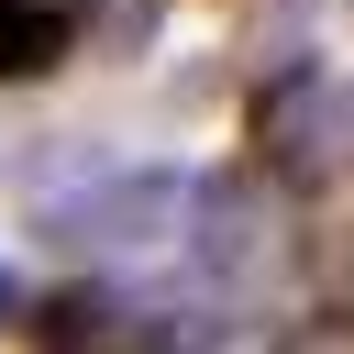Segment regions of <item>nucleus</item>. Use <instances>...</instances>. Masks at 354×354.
Segmentation results:
<instances>
[{"label":"nucleus","mask_w":354,"mask_h":354,"mask_svg":"<svg viewBox=\"0 0 354 354\" xmlns=\"http://www.w3.org/2000/svg\"><path fill=\"white\" fill-rule=\"evenodd\" d=\"M254 166L288 177V188H332V177H354V77H332V66H288V77L254 100Z\"/></svg>","instance_id":"f257e3e1"},{"label":"nucleus","mask_w":354,"mask_h":354,"mask_svg":"<svg viewBox=\"0 0 354 354\" xmlns=\"http://www.w3.org/2000/svg\"><path fill=\"white\" fill-rule=\"evenodd\" d=\"M66 243H88V254H188V177L177 166H111V188L77 210V232Z\"/></svg>","instance_id":"f03ea898"},{"label":"nucleus","mask_w":354,"mask_h":354,"mask_svg":"<svg viewBox=\"0 0 354 354\" xmlns=\"http://www.w3.org/2000/svg\"><path fill=\"white\" fill-rule=\"evenodd\" d=\"M188 254H199L221 288H243V277L277 266L266 210H254V177H188Z\"/></svg>","instance_id":"7ed1b4c3"},{"label":"nucleus","mask_w":354,"mask_h":354,"mask_svg":"<svg viewBox=\"0 0 354 354\" xmlns=\"http://www.w3.org/2000/svg\"><path fill=\"white\" fill-rule=\"evenodd\" d=\"M111 188V155H88V144H44L33 155V177H22V210H33V232H77V210Z\"/></svg>","instance_id":"20e7f679"},{"label":"nucleus","mask_w":354,"mask_h":354,"mask_svg":"<svg viewBox=\"0 0 354 354\" xmlns=\"http://www.w3.org/2000/svg\"><path fill=\"white\" fill-rule=\"evenodd\" d=\"M66 44H77V11H66V0H0V88L55 77Z\"/></svg>","instance_id":"39448f33"},{"label":"nucleus","mask_w":354,"mask_h":354,"mask_svg":"<svg viewBox=\"0 0 354 354\" xmlns=\"http://www.w3.org/2000/svg\"><path fill=\"white\" fill-rule=\"evenodd\" d=\"M266 354H354V321H288Z\"/></svg>","instance_id":"423d86ee"},{"label":"nucleus","mask_w":354,"mask_h":354,"mask_svg":"<svg viewBox=\"0 0 354 354\" xmlns=\"http://www.w3.org/2000/svg\"><path fill=\"white\" fill-rule=\"evenodd\" d=\"M11 310H22V288H11V266H0V321H11Z\"/></svg>","instance_id":"0eeeda50"},{"label":"nucleus","mask_w":354,"mask_h":354,"mask_svg":"<svg viewBox=\"0 0 354 354\" xmlns=\"http://www.w3.org/2000/svg\"><path fill=\"white\" fill-rule=\"evenodd\" d=\"M88 354H166V343H88Z\"/></svg>","instance_id":"6e6552de"},{"label":"nucleus","mask_w":354,"mask_h":354,"mask_svg":"<svg viewBox=\"0 0 354 354\" xmlns=\"http://www.w3.org/2000/svg\"><path fill=\"white\" fill-rule=\"evenodd\" d=\"M343 277H354V243H343Z\"/></svg>","instance_id":"1a4fd4ad"}]
</instances>
